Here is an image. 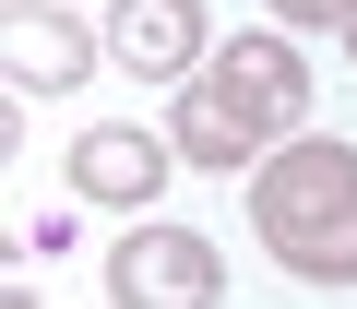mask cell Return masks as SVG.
<instances>
[{"mask_svg": "<svg viewBox=\"0 0 357 309\" xmlns=\"http://www.w3.org/2000/svg\"><path fill=\"white\" fill-rule=\"evenodd\" d=\"M227 297V250L203 226L131 214V238L107 250V309H215Z\"/></svg>", "mask_w": 357, "mask_h": 309, "instance_id": "cell-1", "label": "cell"}, {"mask_svg": "<svg viewBox=\"0 0 357 309\" xmlns=\"http://www.w3.org/2000/svg\"><path fill=\"white\" fill-rule=\"evenodd\" d=\"M167 179H178V143H167V131H143V119H107V131H84V143H72V191H84V203L143 214Z\"/></svg>", "mask_w": 357, "mask_h": 309, "instance_id": "cell-4", "label": "cell"}, {"mask_svg": "<svg viewBox=\"0 0 357 309\" xmlns=\"http://www.w3.org/2000/svg\"><path fill=\"white\" fill-rule=\"evenodd\" d=\"M107 60L131 84H191L203 60V0H119L107 13Z\"/></svg>", "mask_w": 357, "mask_h": 309, "instance_id": "cell-5", "label": "cell"}, {"mask_svg": "<svg viewBox=\"0 0 357 309\" xmlns=\"http://www.w3.org/2000/svg\"><path fill=\"white\" fill-rule=\"evenodd\" d=\"M167 143H178V167H262V154H274V119L227 84V72H191V84H178V119H167Z\"/></svg>", "mask_w": 357, "mask_h": 309, "instance_id": "cell-3", "label": "cell"}, {"mask_svg": "<svg viewBox=\"0 0 357 309\" xmlns=\"http://www.w3.org/2000/svg\"><path fill=\"white\" fill-rule=\"evenodd\" d=\"M274 13H286V24H345L357 0H274Z\"/></svg>", "mask_w": 357, "mask_h": 309, "instance_id": "cell-9", "label": "cell"}, {"mask_svg": "<svg viewBox=\"0 0 357 309\" xmlns=\"http://www.w3.org/2000/svg\"><path fill=\"white\" fill-rule=\"evenodd\" d=\"M345 60H357V13H345Z\"/></svg>", "mask_w": 357, "mask_h": 309, "instance_id": "cell-10", "label": "cell"}, {"mask_svg": "<svg viewBox=\"0 0 357 309\" xmlns=\"http://www.w3.org/2000/svg\"><path fill=\"white\" fill-rule=\"evenodd\" d=\"M215 72H227V84H238V95H250V107H262L274 131H286V119L310 107V60H298L286 36H238V48H215Z\"/></svg>", "mask_w": 357, "mask_h": 309, "instance_id": "cell-7", "label": "cell"}, {"mask_svg": "<svg viewBox=\"0 0 357 309\" xmlns=\"http://www.w3.org/2000/svg\"><path fill=\"white\" fill-rule=\"evenodd\" d=\"M333 214H357V143H286V154L250 167V226H262V250L298 238V226H333Z\"/></svg>", "mask_w": 357, "mask_h": 309, "instance_id": "cell-2", "label": "cell"}, {"mask_svg": "<svg viewBox=\"0 0 357 309\" xmlns=\"http://www.w3.org/2000/svg\"><path fill=\"white\" fill-rule=\"evenodd\" d=\"M274 262H286L298 285H357V214H333V226H298V238H274Z\"/></svg>", "mask_w": 357, "mask_h": 309, "instance_id": "cell-8", "label": "cell"}, {"mask_svg": "<svg viewBox=\"0 0 357 309\" xmlns=\"http://www.w3.org/2000/svg\"><path fill=\"white\" fill-rule=\"evenodd\" d=\"M0 60H13V95H72L96 72V36L72 13H48V0H13L0 13Z\"/></svg>", "mask_w": 357, "mask_h": 309, "instance_id": "cell-6", "label": "cell"}]
</instances>
